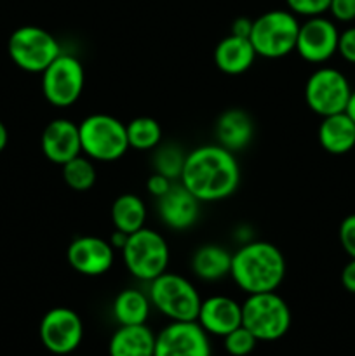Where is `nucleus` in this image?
Segmentation results:
<instances>
[{
	"label": "nucleus",
	"instance_id": "obj_33",
	"mask_svg": "<svg viewBox=\"0 0 355 356\" xmlns=\"http://www.w3.org/2000/svg\"><path fill=\"white\" fill-rule=\"evenodd\" d=\"M173 183H174L173 179L155 172L148 177V181H146V190H148L150 195H153L155 198H160L162 195H166L167 191H169V188L173 186Z\"/></svg>",
	"mask_w": 355,
	"mask_h": 356
},
{
	"label": "nucleus",
	"instance_id": "obj_38",
	"mask_svg": "<svg viewBox=\"0 0 355 356\" xmlns=\"http://www.w3.org/2000/svg\"><path fill=\"white\" fill-rule=\"evenodd\" d=\"M7 141H9V132H7V127L3 125V122L0 120V153L6 149Z\"/></svg>",
	"mask_w": 355,
	"mask_h": 356
},
{
	"label": "nucleus",
	"instance_id": "obj_26",
	"mask_svg": "<svg viewBox=\"0 0 355 356\" xmlns=\"http://www.w3.org/2000/svg\"><path fill=\"white\" fill-rule=\"evenodd\" d=\"M63 181L66 186L72 188L73 191H89L96 184V167L94 160L86 155H77L75 159L63 163Z\"/></svg>",
	"mask_w": 355,
	"mask_h": 356
},
{
	"label": "nucleus",
	"instance_id": "obj_3",
	"mask_svg": "<svg viewBox=\"0 0 355 356\" xmlns=\"http://www.w3.org/2000/svg\"><path fill=\"white\" fill-rule=\"evenodd\" d=\"M291 309L277 292L249 294L242 305V325L258 341L271 343L291 329Z\"/></svg>",
	"mask_w": 355,
	"mask_h": 356
},
{
	"label": "nucleus",
	"instance_id": "obj_18",
	"mask_svg": "<svg viewBox=\"0 0 355 356\" xmlns=\"http://www.w3.org/2000/svg\"><path fill=\"white\" fill-rule=\"evenodd\" d=\"M214 134L219 146L232 153L242 152L253 141V118L247 111L240 110V108H230V110L223 111L216 120Z\"/></svg>",
	"mask_w": 355,
	"mask_h": 356
},
{
	"label": "nucleus",
	"instance_id": "obj_5",
	"mask_svg": "<svg viewBox=\"0 0 355 356\" xmlns=\"http://www.w3.org/2000/svg\"><path fill=\"white\" fill-rule=\"evenodd\" d=\"M150 302L171 322H197L202 299L188 278L164 271L150 282Z\"/></svg>",
	"mask_w": 355,
	"mask_h": 356
},
{
	"label": "nucleus",
	"instance_id": "obj_19",
	"mask_svg": "<svg viewBox=\"0 0 355 356\" xmlns=\"http://www.w3.org/2000/svg\"><path fill=\"white\" fill-rule=\"evenodd\" d=\"M256 56L249 38L230 33L216 45L214 65L218 66L219 72L226 73V75H240L253 66Z\"/></svg>",
	"mask_w": 355,
	"mask_h": 356
},
{
	"label": "nucleus",
	"instance_id": "obj_16",
	"mask_svg": "<svg viewBox=\"0 0 355 356\" xmlns=\"http://www.w3.org/2000/svg\"><path fill=\"white\" fill-rule=\"evenodd\" d=\"M197 323L207 334L225 337L242 325V305L228 296H211L200 302Z\"/></svg>",
	"mask_w": 355,
	"mask_h": 356
},
{
	"label": "nucleus",
	"instance_id": "obj_21",
	"mask_svg": "<svg viewBox=\"0 0 355 356\" xmlns=\"http://www.w3.org/2000/svg\"><path fill=\"white\" fill-rule=\"evenodd\" d=\"M155 334L143 325H120L108 343L110 356H153Z\"/></svg>",
	"mask_w": 355,
	"mask_h": 356
},
{
	"label": "nucleus",
	"instance_id": "obj_15",
	"mask_svg": "<svg viewBox=\"0 0 355 356\" xmlns=\"http://www.w3.org/2000/svg\"><path fill=\"white\" fill-rule=\"evenodd\" d=\"M40 148L45 159L58 165L75 159L82 153L79 125L68 118H54L42 131Z\"/></svg>",
	"mask_w": 355,
	"mask_h": 356
},
{
	"label": "nucleus",
	"instance_id": "obj_34",
	"mask_svg": "<svg viewBox=\"0 0 355 356\" xmlns=\"http://www.w3.org/2000/svg\"><path fill=\"white\" fill-rule=\"evenodd\" d=\"M341 284L348 292L355 294V259H350L341 271Z\"/></svg>",
	"mask_w": 355,
	"mask_h": 356
},
{
	"label": "nucleus",
	"instance_id": "obj_13",
	"mask_svg": "<svg viewBox=\"0 0 355 356\" xmlns=\"http://www.w3.org/2000/svg\"><path fill=\"white\" fill-rule=\"evenodd\" d=\"M338 38L340 31L333 21L324 16L306 17L305 23L299 24L294 51L305 61L320 65L338 52Z\"/></svg>",
	"mask_w": 355,
	"mask_h": 356
},
{
	"label": "nucleus",
	"instance_id": "obj_10",
	"mask_svg": "<svg viewBox=\"0 0 355 356\" xmlns=\"http://www.w3.org/2000/svg\"><path fill=\"white\" fill-rule=\"evenodd\" d=\"M350 94L352 87L347 76L329 66L315 70L305 83L306 106L320 117L345 111Z\"/></svg>",
	"mask_w": 355,
	"mask_h": 356
},
{
	"label": "nucleus",
	"instance_id": "obj_28",
	"mask_svg": "<svg viewBox=\"0 0 355 356\" xmlns=\"http://www.w3.org/2000/svg\"><path fill=\"white\" fill-rule=\"evenodd\" d=\"M223 339H225L226 353L232 356H247L254 348H256L258 343L256 337H254L244 325L237 327L235 330L226 334Z\"/></svg>",
	"mask_w": 355,
	"mask_h": 356
},
{
	"label": "nucleus",
	"instance_id": "obj_12",
	"mask_svg": "<svg viewBox=\"0 0 355 356\" xmlns=\"http://www.w3.org/2000/svg\"><path fill=\"white\" fill-rule=\"evenodd\" d=\"M153 356H211L207 332L197 322H171L155 336Z\"/></svg>",
	"mask_w": 355,
	"mask_h": 356
},
{
	"label": "nucleus",
	"instance_id": "obj_11",
	"mask_svg": "<svg viewBox=\"0 0 355 356\" xmlns=\"http://www.w3.org/2000/svg\"><path fill=\"white\" fill-rule=\"evenodd\" d=\"M38 336L45 350L52 355H70L80 346L84 339L82 318L70 308H52L42 316Z\"/></svg>",
	"mask_w": 355,
	"mask_h": 356
},
{
	"label": "nucleus",
	"instance_id": "obj_37",
	"mask_svg": "<svg viewBox=\"0 0 355 356\" xmlns=\"http://www.w3.org/2000/svg\"><path fill=\"white\" fill-rule=\"evenodd\" d=\"M345 113H347L348 117H350L352 120L355 122V90H352L350 97H348V103H347V108H345Z\"/></svg>",
	"mask_w": 355,
	"mask_h": 356
},
{
	"label": "nucleus",
	"instance_id": "obj_24",
	"mask_svg": "<svg viewBox=\"0 0 355 356\" xmlns=\"http://www.w3.org/2000/svg\"><path fill=\"white\" fill-rule=\"evenodd\" d=\"M150 298L141 291L125 289L113 301V316L118 325H143L150 315Z\"/></svg>",
	"mask_w": 355,
	"mask_h": 356
},
{
	"label": "nucleus",
	"instance_id": "obj_35",
	"mask_svg": "<svg viewBox=\"0 0 355 356\" xmlns=\"http://www.w3.org/2000/svg\"><path fill=\"white\" fill-rule=\"evenodd\" d=\"M251 28H253V19H247V17H237V19L232 23V35L249 38Z\"/></svg>",
	"mask_w": 355,
	"mask_h": 356
},
{
	"label": "nucleus",
	"instance_id": "obj_17",
	"mask_svg": "<svg viewBox=\"0 0 355 356\" xmlns=\"http://www.w3.org/2000/svg\"><path fill=\"white\" fill-rule=\"evenodd\" d=\"M200 200L194 197L181 183H173L166 195L157 198V209L164 225L171 229H188L195 225L200 212Z\"/></svg>",
	"mask_w": 355,
	"mask_h": 356
},
{
	"label": "nucleus",
	"instance_id": "obj_22",
	"mask_svg": "<svg viewBox=\"0 0 355 356\" xmlns=\"http://www.w3.org/2000/svg\"><path fill=\"white\" fill-rule=\"evenodd\" d=\"M232 254L221 245L205 243L200 245L191 256V271L195 277L204 282H216L230 275Z\"/></svg>",
	"mask_w": 355,
	"mask_h": 356
},
{
	"label": "nucleus",
	"instance_id": "obj_2",
	"mask_svg": "<svg viewBox=\"0 0 355 356\" xmlns=\"http://www.w3.org/2000/svg\"><path fill=\"white\" fill-rule=\"evenodd\" d=\"M230 277L246 294L277 291L285 277V259L270 242H246L232 254Z\"/></svg>",
	"mask_w": 355,
	"mask_h": 356
},
{
	"label": "nucleus",
	"instance_id": "obj_36",
	"mask_svg": "<svg viewBox=\"0 0 355 356\" xmlns=\"http://www.w3.org/2000/svg\"><path fill=\"white\" fill-rule=\"evenodd\" d=\"M125 240H127V235H125V233L117 232V229H115L113 235L110 236V240H108V242H110V245L113 247V249H120L122 250V247H124Z\"/></svg>",
	"mask_w": 355,
	"mask_h": 356
},
{
	"label": "nucleus",
	"instance_id": "obj_1",
	"mask_svg": "<svg viewBox=\"0 0 355 356\" xmlns=\"http://www.w3.org/2000/svg\"><path fill=\"white\" fill-rule=\"evenodd\" d=\"M180 183L200 202H219L232 197L240 183L235 153L219 145H205L184 156Z\"/></svg>",
	"mask_w": 355,
	"mask_h": 356
},
{
	"label": "nucleus",
	"instance_id": "obj_29",
	"mask_svg": "<svg viewBox=\"0 0 355 356\" xmlns=\"http://www.w3.org/2000/svg\"><path fill=\"white\" fill-rule=\"evenodd\" d=\"M285 3L294 16L315 17L329 10L331 0H285Z\"/></svg>",
	"mask_w": 355,
	"mask_h": 356
},
{
	"label": "nucleus",
	"instance_id": "obj_25",
	"mask_svg": "<svg viewBox=\"0 0 355 356\" xmlns=\"http://www.w3.org/2000/svg\"><path fill=\"white\" fill-rule=\"evenodd\" d=\"M129 148L146 152L153 149L162 141V127L152 117H136L125 125Z\"/></svg>",
	"mask_w": 355,
	"mask_h": 356
},
{
	"label": "nucleus",
	"instance_id": "obj_4",
	"mask_svg": "<svg viewBox=\"0 0 355 356\" xmlns=\"http://www.w3.org/2000/svg\"><path fill=\"white\" fill-rule=\"evenodd\" d=\"M82 153L94 162H115L129 149L125 124L106 113H93L79 124Z\"/></svg>",
	"mask_w": 355,
	"mask_h": 356
},
{
	"label": "nucleus",
	"instance_id": "obj_31",
	"mask_svg": "<svg viewBox=\"0 0 355 356\" xmlns=\"http://www.w3.org/2000/svg\"><path fill=\"white\" fill-rule=\"evenodd\" d=\"M327 13L340 23H352L355 21V0H331Z\"/></svg>",
	"mask_w": 355,
	"mask_h": 356
},
{
	"label": "nucleus",
	"instance_id": "obj_9",
	"mask_svg": "<svg viewBox=\"0 0 355 356\" xmlns=\"http://www.w3.org/2000/svg\"><path fill=\"white\" fill-rule=\"evenodd\" d=\"M86 86V72L79 58L59 54L42 72V94L58 108H68L80 99Z\"/></svg>",
	"mask_w": 355,
	"mask_h": 356
},
{
	"label": "nucleus",
	"instance_id": "obj_32",
	"mask_svg": "<svg viewBox=\"0 0 355 356\" xmlns=\"http://www.w3.org/2000/svg\"><path fill=\"white\" fill-rule=\"evenodd\" d=\"M338 52L345 61L355 65V26L341 31L340 38H338Z\"/></svg>",
	"mask_w": 355,
	"mask_h": 356
},
{
	"label": "nucleus",
	"instance_id": "obj_6",
	"mask_svg": "<svg viewBox=\"0 0 355 356\" xmlns=\"http://www.w3.org/2000/svg\"><path fill=\"white\" fill-rule=\"evenodd\" d=\"M298 31L299 21L291 10L275 9L253 19L249 40L258 56L281 59L294 51Z\"/></svg>",
	"mask_w": 355,
	"mask_h": 356
},
{
	"label": "nucleus",
	"instance_id": "obj_8",
	"mask_svg": "<svg viewBox=\"0 0 355 356\" xmlns=\"http://www.w3.org/2000/svg\"><path fill=\"white\" fill-rule=\"evenodd\" d=\"M7 51L14 65L28 73H42L61 54L54 35L35 24H24L14 30Z\"/></svg>",
	"mask_w": 355,
	"mask_h": 356
},
{
	"label": "nucleus",
	"instance_id": "obj_27",
	"mask_svg": "<svg viewBox=\"0 0 355 356\" xmlns=\"http://www.w3.org/2000/svg\"><path fill=\"white\" fill-rule=\"evenodd\" d=\"M184 156L187 155H183L178 146H162L157 152L155 159H153V162H155V172L162 174V176L169 177L173 181L180 179L181 170H183L184 165Z\"/></svg>",
	"mask_w": 355,
	"mask_h": 356
},
{
	"label": "nucleus",
	"instance_id": "obj_7",
	"mask_svg": "<svg viewBox=\"0 0 355 356\" xmlns=\"http://www.w3.org/2000/svg\"><path fill=\"white\" fill-rule=\"evenodd\" d=\"M169 245L159 232L141 228L127 235L122 257L129 273L143 282L155 280L167 270L169 264Z\"/></svg>",
	"mask_w": 355,
	"mask_h": 356
},
{
	"label": "nucleus",
	"instance_id": "obj_30",
	"mask_svg": "<svg viewBox=\"0 0 355 356\" xmlns=\"http://www.w3.org/2000/svg\"><path fill=\"white\" fill-rule=\"evenodd\" d=\"M338 236H340V243L345 252L350 256V259H355V214L347 216L341 221Z\"/></svg>",
	"mask_w": 355,
	"mask_h": 356
},
{
	"label": "nucleus",
	"instance_id": "obj_20",
	"mask_svg": "<svg viewBox=\"0 0 355 356\" xmlns=\"http://www.w3.org/2000/svg\"><path fill=\"white\" fill-rule=\"evenodd\" d=\"M319 143L331 155H345L355 146V122L345 111L322 117L319 125Z\"/></svg>",
	"mask_w": 355,
	"mask_h": 356
},
{
	"label": "nucleus",
	"instance_id": "obj_23",
	"mask_svg": "<svg viewBox=\"0 0 355 356\" xmlns=\"http://www.w3.org/2000/svg\"><path fill=\"white\" fill-rule=\"evenodd\" d=\"M146 205L138 195L122 193L111 204V222L117 232L131 235L145 228Z\"/></svg>",
	"mask_w": 355,
	"mask_h": 356
},
{
	"label": "nucleus",
	"instance_id": "obj_14",
	"mask_svg": "<svg viewBox=\"0 0 355 356\" xmlns=\"http://www.w3.org/2000/svg\"><path fill=\"white\" fill-rule=\"evenodd\" d=\"M70 266L86 277H100L113 266L115 249L100 236L84 235L73 240L66 249Z\"/></svg>",
	"mask_w": 355,
	"mask_h": 356
}]
</instances>
